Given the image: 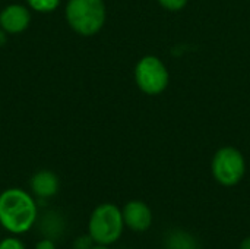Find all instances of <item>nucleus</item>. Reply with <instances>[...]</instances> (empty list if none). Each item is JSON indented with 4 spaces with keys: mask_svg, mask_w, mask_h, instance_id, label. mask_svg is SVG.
<instances>
[{
    "mask_svg": "<svg viewBox=\"0 0 250 249\" xmlns=\"http://www.w3.org/2000/svg\"><path fill=\"white\" fill-rule=\"evenodd\" d=\"M31 13L21 4H10L0 12V26L9 34H18L28 28Z\"/></svg>",
    "mask_w": 250,
    "mask_h": 249,
    "instance_id": "nucleus-7",
    "label": "nucleus"
},
{
    "mask_svg": "<svg viewBox=\"0 0 250 249\" xmlns=\"http://www.w3.org/2000/svg\"><path fill=\"white\" fill-rule=\"evenodd\" d=\"M92 249H110V248H108L107 245H98V244H97V245H94V247H92Z\"/></svg>",
    "mask_w": 250,
    "mask_h": 249,
    "instance_id": "nucleus-17",
    "label": "nucleus"
},
{
    "mask_svg": "<svg viewBox=\"0 0 250 249\" xmlns=\"http://www.w3.org/2000/svg\"><path fill=\"white\" fill-rule=\"evenodd\" d=\"M122 214H123L125 226H127L133 232H145L152 225V211L142 201L127 203L123 207Z\"/></svg>",
    "mask_w": 250,
    "mask_h": 249,
    "instance_id": "nucleus-6",
    "label": "nucleus"
},
{
    "mask_svg": "<svg viewBox=\"0 0 250 249\" xmlns=\"http://www.w3.org/2000/svg\"><path fill=\"white\" fill-rule=\"evenodd\" d=\"M66 19L73 31L81 35L97 34L105 22V6L103 0H69Z\"/></svg>",
    "mask_w": 250,
    "mask_h": 249,
    "instance_id": "nucleus-3",
    "label": "nucleus"
},
{
    "mask_svg": "<svg viewBox=\"0 0 250 249\" xmlns=\"http://www.w3.org/2000/svg\"><path fill=\"white\" fill-rule=\"evenodd\" d=\"M163 7L167 10H180L186 6L188 0H158Z\"/></svg>",
    "mask_w": 250,
    "mask_h": 249,
    "instance_id": "nucleus-13",
    "label": "nucleus"
},
{
    "mask_svg": "<svg viewBox=\"0 0 250 249\" xmlns=\"http://www.w3.org/2000/svg\"><path fill=\"white\" fill-rule=\"evenodd\" d=\"M239 249H250V236L245 238V239L242 241V244H240V248Z\"/></svg>",
    "mask_w": 250,
    "mask_h": 249,
    "instance_id": "nucleus-15",
    "label": "nucleus"
},
{
    "mask_svg": "<svg viewBox=\"0 0 250 249\" xmlns=\"http://www.w3.org/2000/svg\"><path fill=\"white\" fill-rule=\"evenodd\" d=\"M31 189L40 198H50L59 191V178L50 170H40L31 178Z\"/></svg>",
    "mask_w": 250,
    "mask_h": 249,
    "instance_id": "nucleus-8",
    "label": "nucleus"
},
{
    "mask_svg": "<svg viewBox=\"0 0 250 249\" xmlns=\"http://www.w3.org/2000/svg\"><path fill=\"white\" fill-rule=\"evenodd\" d=\"M35 249H56V245H54V242L50 241V239H42V241H40V242L37 244Z\"/></svg>",
    "mask_w": 250,
    "mask_h": 249,
    "instance_id": "nucleus-14",
    "label": "nucleus"
},
{
    "mask_svg": "<svg viewBox=\"0 0 250 249\" xmlns=\"http://www.w3.org/2000/svg\"><path fill=\"white\" fill-rule=\"evenodd\" d=\"M94 244L95 242L89 235L88 236H79L73 242V249H92Z\"/></svg>",
    "mask_w": 250,
    "mask_h": 249,
    "instance_id": "nucleus-12",
    "label": "nucleus"
},
{
    "mask_svg": "<svg viewBox=\"0 0 250 249\" xmlns=\"http://www.w3.org/2000/svg\"><path fill=\"white\" fill-rule=\"evenodd\" d=\"M166 247L167 249H198V244L192 235L182 230H176L168 235Z\"/></svg>",
    "mask_w": 250,
    "mask_h": 249,
    "instance_id": "nucleus-9",
    "label": "nucleus"
},
{
    "mask_svg": "<svg viewBox=\"0 0 250 249\" xmlns=\"http://www.w3.org/2000/svg\"><path fill=\"white\" fill-rule=\"evenodd\" d=\"M35 220L37 204L28 192L10 188L0 194V225L9 233H26Z\"/></svg>",
    "mask_w": 250,
    "mask_h": 249,
    "instance_id": "nucleus-1",
    "label": "nucleus"
},
{
    "mask_svg": "<svg viewBox=\"0 0 250 249\" xmlns=\"http://www.w3.org/2000/svg\"><path fill=\"white\" fill-rule=\"evenodd\" d=\"M4 32H6V31H0V45H1V44H4V41H6V35H4Z\"/></svg>",
    "mask_w": 250,
    "mask_h": 249,
    "instance_id": "nucleus-16",
    "label": "nucleus"
},
{
    "mask_svg": "<svg viewBox=\"0 0 250 249\" xmlns=\"http://www.w3.org/2000/svg\"><path fill=\"white\" fill-rule=\"evenodd\" d=\"M26 1L37 12H51L60 3V0H26Z\"/></svg>",
    "mask_w": 250,
    "mask_h": 249,
    "instance_id": "nucleus-10",
    "label": "nucleus"
},
{
    "mask_svg": "<svg viewBox=\"0 0 250 249\" xmlns=\"http://www.w3.org/2000/svg\"><path fill=\"white\" fill-rule=\"evenodd\" d=\"M212 176L223 186L237 185L246 172V163L243 154L234 147L220 148L211 163Z\"/></svg>",
    "mask_w": 250,
    "mask_h": 249,
    "instance_id": "nucleus-4",
    "label": "nucleus"
},
{
    "mask_svg": "<svg viewBox=\"0 0 250 249\" xmlns=\"http://www.w3.org/2000/svg\"><path fill=\"white\" fill-rule=\"evenodd\" d=\"M125 220L122 210L110 203L98 205L88 222L89 236L98 245H113L117 242L123 233Z\"/></svg>",
    "mask_w": 250,
    "mask_h": 249,
    "instance_id": "nucleus-2",
    "label": "nucleus"
},
{
    "mask_svg": "<svg viewBox=\"0 0 250 249\" xmlns=\"http://www.w3.org/2000/svg\"><path fill=\"white\" fill-rule=\"evenodd\" d=\"M138 87L148 95L161 94L168 85V72L166 65L155 56L142 57L135 68Z\"/></svg>",
    "mask_w": 250,
    "mask_h": 249,
    "instance_id": "nucleus-5",
    "label": "nucleus"
},
{
    "mask_svg": "<svg viewBox=\"0 0 250 249\" xmlns=\"http://www.w3.org/2000/svg\"><path fill=\"white\" fill-rule=\"evenodd\" d=\"M0 249H25V245L18 238H4L0 241Z\"/></svg>",
    "mask_w": 250,
    "mask_h": 249,
    "instance_id": "nucleus-11",
    "label": "nucleus"
}]
</instances>
